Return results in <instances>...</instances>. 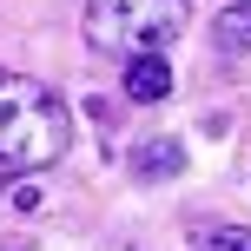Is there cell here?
Wrapping results in <instances>:
<instances>
[{"label": "cell", "mask_w": 251, "mask_h": 251, "mask_svg": "<svg viewBox=\"0 0 251 251\" xmlns=\"http://www.w3.org/2000/svg\"><path fill=\"white\" fill-rule=\"evenodd\" d=\"M66 146H73L66 100L40 79L0 66V165L7 172H47L66 159Z\"/></svg>", "instance_id": "1"}, {"label": "cell", "mask_w": 251, "mask_h": 251, "mask_svg": "<svg viewBox=\"0 0 251 251\" xmlns=\"http://www.w3.org/2000/svg\"><path fill=\"white\" fill-rule=\"evenodd\" d=\"M192 251H251V231L245 225H212V231H199Z\"/></svg>", "instance_id": "6"}, {"label": "cell", "mask_w": 251, "mask_h": 251, "mask_svg": "<svg viewBox=\"0 0 251 251\" xmlns=\"http://www.w3.org/2000/svg\"><path fill=\"white\" fill-rule=\"evenodd\" d=\"M165 93H172V66H165V53H139V60H126V100L159 106Z\"/></svg>", "instance_id": "3"}, {"label": "cell", "mask_w": 251, "mask_h": 251, "mask_svg": "<svg viewBox=\"0 0 251 251\" xmlns=\"http://www.w3.org/2000/svg\"><path fill=\"white\" fill-rule=\"evenodd\" d=\"M192 20V0H86V47L93 53H165Z\"/></svg>", "instance_id": "2"}, {"label": "cell", "mask_w": 251, "mask_h": 251, "mask_svg": "<svg viewBox=\"0 0 251 251\" xmlns=\"http://www.w3.org/2000/svg\"><path fill=\"white\" fill-rule=\"evenodd\" d=\"M212 40H218V53H251V0H231V7L218 13Z\"/></svg>", "instance_id": "5"}, {"label": "cell", "mask_w": 251, "mask_h": 251, "mask_svg": "<svg viewBox=\"0 0 251 251\" xmlns=\"http://www.w3.org/2000/svg\"><path fill=\"white\" fill-rule=\"evenodd\" d=\"M178 172H185V146H178V139H146V146H132V178L159 185V178H178Z\"/></svg>", "instance_id": "4"}, {"label": "cell", "mask_w": 251, "mask_h": 251, "mask_svg": "<svg viewBox=\"0 0 251 251\" xmlns=\"http://www.w3.org/2000/svg\"><path fill=\"white\" fill-rule=\"evenodd\" d=\"M13 212H40V185H33V178L13 185Z\"/></svg>", "instance_id": "7"}]
</instances>
